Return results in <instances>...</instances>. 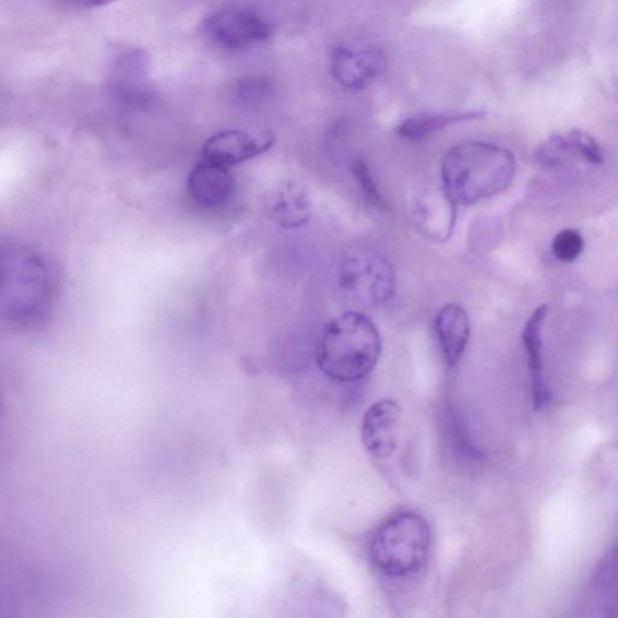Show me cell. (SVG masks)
<instances>
[{
  "mask_svg": "<svg viewBox=\"0 0 618 618\" xmlns=\"http://www.w3.org/2000/svg\"><path fill=\"white\" fill-rule=\"evenodd\" d=\"M403 431V408L395 400L375 403L363 418L361 441L373 460L385 461L399 449Z\"/></svg>",
  "mask_w": 618,
  "mask_h": 618,
  "instance_id": "7",
  "label": "cell"
},
{
  "mask_svg": "<svg viewBox=\"0 0 618 618\" xmlns=\"http://www.w3.org/2000/svg\"><path fill=\"white\" fill-rule=\"evenodd\" d=\"M353 174L359 181V186L365 194V198L369 200L375 207L387 211L388 203L382 197L379 188H377L376 182L371 176V170L369 164L365 162L364 158H358L353 166Z\"/></svg>",
  "mask_w": 618,
  "mask_h": 618,
  "instance_id": "18",
  "label": "cell"
},
{
  "mask_svg": "<svg viewBox=\"0 0 618 618\" xmlns=\"http://www.w3.org/2000/svg\"><path fill=\"white\" fill-rule=\"evenodd\" d=\"M585 249V239L578 230L567 228L559 231L552 242V251L555 257L562 262H574Z\"/></svg>",
  "mask_w": 618,
  "mask_h": 618,
  "instance_id": "17",
  "label": "cell"
},
{
  "mask_svg": "<svg viewBox=\"0 0 618 618\" xmlns=\"http://www.w3.org/2000/svg\"><path fill=\"white\" fill-rule=\"evenodd\" d=\"M387 60L379 49L353 50L338 47L331 56V72L337 82L348 88H363L382 75Z\"/></svg>",
  "mask_w": 618,
  "mask_h": 618,
  "instance_id": "10",
  "label": "cell"
},
{
  "mask_svg": "<svg viewBox=\"0 0 618 618\" xmlns=\"http://www.w3.org/2000/svg\"><path fill=\"white\" fill-rule=\"evenodd\" d=\"M382 337L373 320L349 311L330 320L318 340L316 360L329 380L337 383L363 381L381 357Z\"/></svg>",
  "mask_w": 618,
  "mask_h": 618,
  "instance_id": "2",
  "label": "cell"
},
{
  "mask_svg": "<svg viewBox=\"0 0 618 618\" xmlns=\"http://www.w3.org/2000/svg\"><path fill=\"white\" fill-rule=\"evenodd\" d=\"M338 284L350 302L366 309L388 305L396 289L392 263L380 251L366 247L353 248L342 258Z\"/></svg>",
  "mask_w": 618,
  "mask_h": 618,
  "instance_id": "5",
  "label": "cell"
},
{
  "mask_svg": "<svg viewBox=\"0 0 618 618\" xmlns=\"http://www.w3.org/2000/svg\"><path fill=\"white\" fill-rule=\"evenodd\" d=\"M431 546L428 522L416 512H402L384 521L370 540L377 568L391 577H404L425 564Z\"/></svg>",
  "mask_w": 618,
  "mask_h": 618,
  "instance_id": "3",
  "label": "cell"
},
{
  "mask_svg": "<svg viewBox=\"0 0 618 618\" xmlns=\"http://www.w3.org/2000/svg\"><path fill=\"white\" fill-rule=\"evenodd\" d=\"M204 32L219 47L240 50L265 43L271 37V27L265 20L247 9L215 11L204 20Z\"/></svg>",
  "mask_w": 618,
  "mask_h": 618,
  "instance_id": "6",
  "label": "cell"
},
{
  "mask_svg": "<svg viewBox=\"0 0 618 618\" xmlns=\"http://www.w3.org/2000/svg\"><path fill=\"white\" fill-rule=\"evenodd\" d=\"M234 185L230 168L201 158L190 171L188 193L201 207L216 209L230 199Z\"/></svg>",
  "mask_w": 618,
  "mask_h": 618,
  "instance_id": "11",
  "label": "cell"
},
{
  "mask_svg": "<svg viewBox=\"0 0 618 618\" xmlns=\"http://www.w3.org/2000/svg\"><path fill=\"white\" fill-rule=\"evenodd\" d=\"M455 211L456 205L445 197L442 190L441 194L437 193V197H435V202L426 200V204H421L415 214L418 216L420 230L428 238L435 240V242H444L453 233Z\"/></svg>",
  "mask_w": 618,
  "mask_h": 618,
  "instance_id": "15",
  "label": "cell"
},
{
  "mask_svg": "<svg viewBox=\"0 0 618 618\" xmlns=\"http://www.w3.org/2000/svg\"><path fill=\"white\" fill-rule=\"evenodd\" d=\"M485 110L421 112L399 124L397 133L411 141H421L456 122L477 120Z\"/></svg>",
  "mask_w": 618,
  "mask_h": 618,
  "instance_id": "14",
  "label": "cell"
},
{
  "mask_svg": "<svg viewBox=\"0 0 618 618\" xmlns=\"http://www.w3.org/2000/svg\"><path fill=\"white\" fill-rule=\"evenodd\" d=\"M516 174V159L497 144L466 141L442 157L443 192L456 205H471L507 191Z\"/></svg>",
  "mask_w": 618,
  "mask_h": 618,
  "instance_id": "1",
  "label": "cell"
},
{
  "mask_svg": "<svg viewBox=\"0 0 618 618\" xmlns=\"http://www.w3.org/2000/svg\"><path fill=\"white\" fill-rule=\"evenodd\" d=\"M548 316V306L535 309L525 323L522 340L533 383V399L536 411H542L548 403L549 393L545 379L544 329Z\"/></svg>",
  "mask_w": 618,
  "mask_h": 618,
  "instance_id": "12",
  "label": "cell"
},
{
  "mask_svg": "<svg viewBox=\"0 0 618 618\" xmlns=\"http://www.w3.org/2000/svg\"><path fill=\"white\" fill-rule=\"evenodd\" d=\"M537 163L555 168L571 162H583L594 166L603 165V147L593 136L580 130L558 133L549 136L536 148Z\"/></svg>",
  "mask_w": 618,
  "mask_h": 618,
  "instance_id": "8",
  "label": "cell"
},
{
  "mask_svg": "<svg viewBox=\"0 0 618 618\" xmlns=\"http://www.w3.org/2000/svg\"><path fill=\"white\" fill-rule=\"evenodd\" d=\"M56 299V284L41 262L26 268H0V319L19 328H37L47 322Z\"/></svg>",
  "mask_w": 618,
  "mask_h": 618,
  "instance_id": "4",
  "label": "cell"
},
{
  "mask_svg": "<svg viewBox=\"0 0 618 618\" xmlns=\"http://www.w3.org/2000/svg\"><path fill=\"white\" fill-rule=\"evenodd\" d=\"M274 143L269 135H254L245 131H224L205 142L202 158L231 168L266 153Z\"/></svg>",
  "mask_w": 618,
  "mask_h": 618,
  "instance_id": "9",
  "label": "cell"
},
{
  "mask_svg": "<svg viewBox=\"0 0 618 618\" xmlns=\"http://www.w3.org/2000/svg\"><path fill=\"white\" fill-rule=\"evenodd\" d=\"M271 215L283 228H297L311 219V204L306 193L295 186L285 187L274 201Z\"/></svg>",
  "mask_w": 618,
  "mask_h": 618,
  "instance_id": "16",
  "label": "cell"
},
{
  "mask_svg": "<svg viewBox=\"0 0 618 618\" xmlns=\"http://www.w3.org/2000/svg\"><path fill=\"white\" fill-rule=\"evenodd\" d=\"M435 331L445 364L454 368L471 341L472 324L465 308L456 304L443 306L435 318Z\"/></svg>",
  "mask_w": 618,
  "mask_h": 618,
  "instance_id": "13",
  "label": "cell"
}]
</instances>
